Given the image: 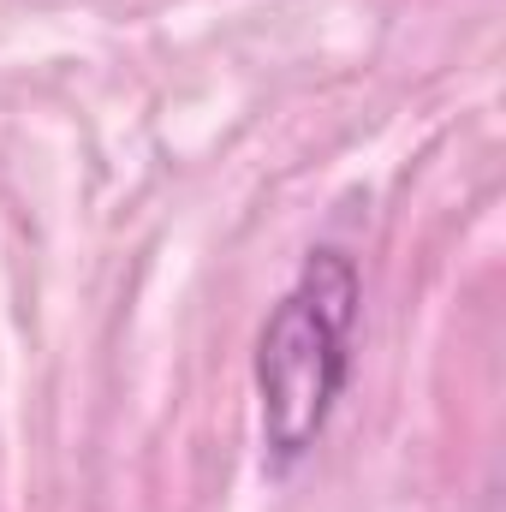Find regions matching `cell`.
<instances>
[{
  "label": "cell",
  "instance_id": "1",
  "mask_svg": "<svg viewBox=\"0 0 506 512\" xmlns=\"http://www.w3.org/2000/svg\"><path fill=\"white\" fill-rule=\"evenodd\" d=\"M358 262L346 251H310L298 286L274 304L256 340L262 447L274 471H292L328 429V411L352 370Z\"/></svg>",
  "mask_w": 506,
  "mask_h": 512
}]
</instances>
